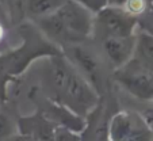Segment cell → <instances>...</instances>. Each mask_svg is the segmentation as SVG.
<instances>
[{
    "mask_svg": "<svg viewBox=\"0 0 153 141\" xmlns=\"http://www.w3.org/2000/svg\"><path fill=\"white\" fill-rule=\"evenodd\" d=\"M108 137L110 141H153V129L141 114L123 110L111 115Z\"/></svg>",
    "mask_w": 153,
    "mask_h": 141,
    "instance_id": "cell-1",
    "label": "cell"
},
{
    "mask_svg": "<svg viewBox=\"0 0 153 141\" xmlns=\"http://www.w3.org/2000/svg\"><path fill=\"white\" fill-rule=\"evenodd\" d=\"M77 43H84L95 33V14L77 0H67L54 12Z\"/></svg>",
    "mask_w": 153,
    "mask_h": 141,
    "instance_id": "cell-2",
    "label": "cell"
},
{
    "mask_svg": "<svg viewBox=\"0 0 153 141\" xmlns=\"http://www.w3.org/2000/svg\"><path fill=\"white\" fill-rule=\"evenodd\" d=\"M140 19L121 7L107 6L95 14V33L102 37H131L137 34Z\"/></svg>",
    "mask_w": 153,
    "mask_h": 141,
    "instance_id": "cell-3",
    "label": "cell"
},
{
    "mask_svg": "<svg viewBox=\"0 0 153 141\" xmlns=\"http://www.w3.org/2000/svg\"><path fill=\"white\" fill-rule=\"evenodd\" d=\"M113 80L134 98L144 102L153 101V73L133 60L113 71Z\"/></svg>",
    "mask_w": 153,
    "mask_h": 141,
    "instance_id": "cell-4",
    "label": "cell"
},
{
    "mask_svg": "<svg viewBox=\"0 0 153 141\" xmlns=\"http://www.w3.org/2000/svg\"><path fill=\"white\" fill-rule=\"evenodd\" d=\"M62 53L76 66L79 72L92 84L99 95L103 96L104 73L98 54L94 53L91 49H88L87 46H84V43L68 46V48L62 49Z\"/></svg>",
    "mask_w": 153,
    "mask_h": 141,
    "instance_id": "cell-5",
    "label": "cell"
},
{
    "mask_svg": "<svg viewBox=\"0 0 153 141\" xmlns=\"http://www.w3.org/2000/svg\"><path fill=\"white\" fill-rule=\"evenodd\" d=\"M136 35L131 37H102L100 49L106 60L113 66V71L126 65L134 54Z\"/></svg>",
    "mask_w": 153,
    "mask_h": 141,
    "instance_id": "cell-6",
    "label": "cell"
},
{
    "mask_svg": "<svg viewBox=\"0 0 153 141\" xmlns=\"http://www.w3.org/2000/svg\"><path fill=\"white\" fill-rule=\"evenodd\" d=\"M131 60L153 73V34L145 30L137 31L136 49Z\"/></svg>",
    "mask_w": 153,
    "mask_h": 141,
    "instance_id": "cell-7",
    "label": "cell"
},
{
    "mask_svg": "<svg viewBox=\"0 0 153 141\" xmlns=\"http://www.w3.org/2000/svg\"><path fill=\"white\" fill-rule=\"evenodd\" d=\"M67 0H27L26 18L31 22L48 15H52L65 3Z\"/></svg>",
    "mask_w": 153,
    "mask_h": 141,
    "instance_id": "cell-8",
    "label": "cell"
},
{
    "mask_svg": "<svg viewBox=\"0 0 153 141\" xmlns=\"http://www.w3.org/2000/svg\"><path fill=\"white\" fill-rule=\"evenodd\" d=\"M129 14L134 15V16H141V15L146 14L148 10V0H125L123 6L121 7Z\"/></svg>",
    "mask_w": 153,
    "mask_h": 141,
    "instance_id": "cell-9",
    "label": "cell"
},
{
    "mask_svg": "<svg viewBox=\"0 0 153 141\" xmlns=\"http://www.w3.org/2000/svg\"><path fill=\"white\" fill-rule=\"evenodd\" d=\"M26 4L27 0H10V8L12 11L14 19L23 23V20L26 19Z\"/></svg>",
    "mask_w": 153,
    "mask_h": 141,
    "instance_id": "cell-10",
    "label": "cell"
},
{
    "mask_svg": "<svg viewBox=\"0 0 153 141\" xmlns=\"http://www.w3.org/2000/svg\"><path fill=\"white\" fill-rule=\"evenodd\" d=\"M12 122L4 114H0V141L8 138L12 134Z\"/></svg>",
    "mask_w": 153,
    "mask_h": 141,
    "instance_id": "cell-11",
    "label": "cell"
},
{
    "mask_svg": "<svg viewBox=\"0 0 153 141\" xmlns=\"http://www.w3.org/2000/svg\"><path fill=\"white\" fill-rule=\"evenodd\" d=\"M81 4L87 7L88 10L94 12V14H98L100 10L106 8L108 6V0H77Z\"/></svg>",
    "mask_w": 153,
    "mask_h": 141,
    "instance_id": "cell-12",
    "label": "cell"
},
{
    "mask_svg": "<svg viewBox=\"0 0 153 141\" xmlns=\"http://www.w3.org/2000/svg\"><path fill=\"white\" fill-rule=\"evenodd\" d=\"M3 35H4V31H3V27L0 26V41H1V38H3Z\"/></svg>",
    "mask_w": 153,
    "mask_h": 141,
    "instance_id": "cell-13",
    "label": "cell"
},
{
    "mask_svg": "<svg viewBox=\"0 0 153 141\" xmlns=\"http://www.w3.org/2000/svg\"><path fill=\"white\" fill-rule=\"evenodd\" d=\"M81 141H91L90 137H88V134H87V138H81Z\"/></svg>",
    "mask_w": 153,
    "mask_h": 141,
    "instance_id": "cell-14",
    "label": "cell"
}]
</instances>
